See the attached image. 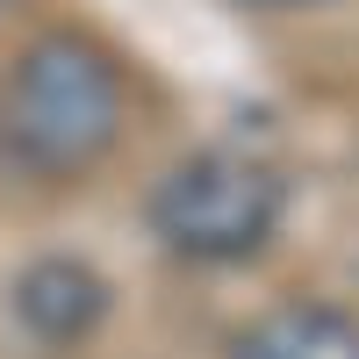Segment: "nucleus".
<instances>
[{"label": "nucleus", "mask_w": 359, "mask_h": 359, "mask_svg": "<svg viewBox=\"0 0 359 359\" xmlns=\"http://www.w3.org/2000/svg\"><path fill=\"white\" fill-rule=\"evenodd\" d=\"M280 208H287V187L266 165L230 158V151H201V158H180L151 187L144 216H151L158 245L172 259L230 266V259L266 252V237L280 230Z\"/></svg>", "instance_id": "f03ea898"}, {"label": "nucleus", "mask_w": 359, "mask_h": 359, "mask_svg": "<svg viewBox=\"0 0 359 359\" xmlns=\"http://www.w3.org/2000/svg\"><path fill=\"white\" fill-rule=\"evenodd\" d=\"M245 8H316V0H245Z\"/></svg>", "instance_id": "39448f33"}, {"label": "nucleus", "mask_w": 359, "mask_h": 359, "mask_svg": "<svg viewBox=\"0 0 359 359\" xmlns=\"http://www.w3.org/2000/svg\"><path fill=\"white\" fill-rule=\"evenodd\" d=\"M230 359H359V316L338 302H280L230 338Z\"/></svg>", "instance_id": "20e7f679"}, {"label": "nucleus", "mask_w": 359, "mask_h": 359, "mask_svg": "<svg viewBox=\"0 0 359 359\" xmlns=\"http://www.w3.org/2000/svg\"><path fill=\"white\" fill-rule=\"evenodd\" d=\"M15 316L43 345H79L86 331H101V316H108V280L94 266H79V259H36L15 280Z\"/></svg>", "instance_id": "7ed1b4c3"}, {"label": "nucleus", "mask_w": 359, "mask_h": 359, "mask_svg": "<svg viewBox=\"0 0 359 359\" xmlns=\"http://www.w3.org/2000/svg\"><path fill=\"white\" fill-rule=\"evenodd\" d=\"M0 123L29 172L72 180L94 158H108V144L123 137V72L86 36H65V29L36 36L8 79Z\"/></svg>", "instance_id": "f257e3e1"}]
</instances>
